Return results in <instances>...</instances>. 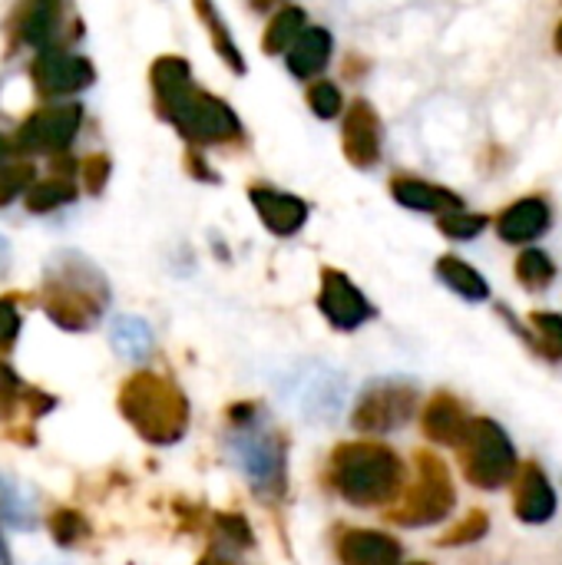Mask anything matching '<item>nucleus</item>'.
<instances>
[{"label": "nucleus", "mask_w": 562, "mask_h": 565, "mask_svg": "<svg viewBox=\"0 0 562 565\" xmlns=\"http://www.w3.org/2000/svg\"><path fill=\"white\" fill-rule=\"evenodd\" d=\"M407 480L411 470L404 457L378 437L338 444L325 467V487L358 510H391Z\"/></svg>", "instance_id": "nucleus-1"}, {"label": "nucleus", "mask_w": 562, "mask_h": 565, "mask_svg": "<svg viewBox=\"0 0 562 565\" xmlns=\"http://www.w3.org/2000/svg\"><path fill=\"white\" fill-rule=\"evenodd\" d=\"M119 414L123 420L152 447L179 444L189 430V397L162 374L139 371L119 387Z\"/></svg>", "instance_id": "nucleus-2"}, {"label": "nucleus", "mask_w": 562, "mask_h": 565, "mask_svg": "<svg viewBox=\"0 0 562 565\" xmlns=\"http://www.w3.org/2000/svg\"><path fill=\"white\" fill-rule=\"evenodd\" d=\"M454 507H457V490L447 460L437 450L421 447L414 454V477L407 480L401 500L391 510H384V520L401 530H424V526L447 523Z\"/></svg>", "instance_id": "nucleus-3"}, {"label": "nucleus", "mask_w": 562, "mask_h": 565, "mask_svg": "<svg viewBox=\"0 0 562 565\" xmlns=\"http://www.w3.org/2000/svg\"><path fill=\"white\" fill-rule=\"evenodd\" d=\"M457 467L464 480L484 493H497L510 487L520 473V457L507 430L490 417H474L464 444L457 447Z\"/></svg>", "instance_id": "nucleus-4"}, {"label": "nucleus", "mask_w": 562, "mask_h": 565, "mask_svg": "<svg viewBox=\"0 0 562 565\" xmlns=\"http://www.w3.org/2000/svg\"><path fill=\"white\" fill-rule=\"evenodd\" d=\"M421 407V394L414 384L407 381H378L371 384L354 411H351V427L361 437H388L394 430H401Z\"/></svg>", "instance_id": "nucleus-5"}, {"label": "nucleus", "mask_w": 562, "mask_h": 565, "mask_svg": "<svg viewBox=\"0 0 562 565\" xmlns=\"http://www.w3.org/2000/svg\"><path fill=\"white\" fill-rule=\"evenodd\" d=\"M185 139L192 142H232L242 136V122L238 116L232 113V106H225L219 96L212 93H202V89H192L185 93L176 106H169L162 113Z\"/></svg>", "instance_id": "nucleus-6"}, {"label": "nucleus", "mask_w": 562, "mask_h": 565, "mask_svg": "<svg viewBox=\"0 0 562 565\" xmlns=\"http://www.w3.org/2000/svg\"><path fill=\"white\" fill-rule=\"evenodd\" d=\"M83 122V106L63 103L50 109H36L20 129H17V149L23 152H66L76 139Z\"/></svg>", "instance_id": "nucleus-7"}, {"label": "nucleus", "mask_w": 562, "mask_h": 565, "mask_svg": "<svg viewBox=\"0 0 562 565\" xmlns=\"http://www.w3.org/2000/svg\"><path fill=\"white\" fill-rule=\"evenodd\" d=\"M318 311L335 331H358L374 318V305L364 298V291L341 275L338 268L321 271V288H318Z\"/></svg>", "instance_id": "nucleus-8"}, {"label": "nucleus", "mask_w": 562, "mask_h": 565, "mask_svg": "<svg viewBox=\"0 0 562 565\" xmlns=\"http://www.w3.org/2000/svg\"><path fill=\"white\" fill-rule=\"evenodd\" d=\"M335 556L341 565H401L404 546L397 536L368 526H341L335 533Z\"/></svg>", "instance_id": "nucleus-9"}, {"label": "nucleus", "mask_w": 562, "mask_h": 565, "mask_svg": "<svg viewBox=\"0 0 562 565\" xmlns=\"http://www.w3.org/2000/svg\"><path fill=\"white\" fill-rule=\"evenodd\" d=\"M510 487H513V516L520 523L543 526L556 516V507H560L556 487L537 460L523 463Z\"/></svg>", "instance_id": "nucleus-10"}, {"label": "nucleus", "mask_w": 562, "mask_h": 565, "mask_svg": "<svg viewBox=\"0 0 562 565\" xmlns=\"http://www.w3.org/2000/svg\"><path fill=\"white\" fill-rule=\"evenodd\" d=\"M33 79L40 93L66 96V93L86 89L96 79V73L86 56L63 53V50H40V56L33 60Z\"/></svg>", "instance_id": "nucleus-11"}, {"label": "nucleus", "mask_w": 562, "mask_h": 565, "mask_svg": "<svg viewBox=\"0 0 562 565\" xmlns=\"http://www.w3.org/2000/svg\"><path fill=\"white\" fill-rule=\"evenodd\" d=\"M474 417L467 414L464 401L454 397L450 391H437L427 397V404L421 407V430L427 437V444L434 447H447L457 450L470 430Z\"/></svg>", "instance_id": "nucleus-12"}, {"label": "nucleus", "mask_w": 562, "mask_h": 565, "mask_svg": "<svg viewBox=\"0 0 562 565\" xmlns=\"http://www.w3.org/2000/svg\"><path fill=\"white\" fill-rule=\"evenodd\" d=\"M344 156L358 169H371L381 159V119L364 99L348 106V116H344Z\"/></svg>", "instance_id": "nucleus-13"}, {"label": "nucleus", "mask_w": 562, "mask_h": 565, "mask_svg": "<svg viewBox=\"0 0 562 565\" xmlns=\"http://www.w3.org/2000/svg\"><path fill=\"white\" fill-rule=\"evenodd\" d=\"M255 424V420H252ZM245 470L262 497H285V444L272 434H252Z\"/></svg>", "instance_id": "nucleus-14"}, {"label": "nucleus", "mask_w": 562, "mask_h": 565, "mask_svg": "<svg viewBox=\"0 0 562 565\" xmlns=\"http://www.w3.org/2000/svg\"><path fill=\"white\" fill-rule=\"evenodd\" d=\"M550 222H553L550 202L543 195H527V199H520L500 212L497 232L510 245H527V242H537L550 228Z\"/></svg>", "instance_id": "nucleus-15"}, {"label": "nucleus", "mask_w": 562, "mask_h": 565, "mask_svg": "<svg viewBox=\"0 0 562 565\" xmlns=\"http://www.w3.org/2000/svg\"><path fill=\"white\" fill-rule=\"evenodd\" d=\"M252 202L258 209V218L268 232H275L278 238H288L295 235L305 218H308V205L298 199V195H288V192H278V189H268V185H255L252 192Z\"/></svg>", "instance_id": "nucleus-16"}, {"label": "nucleus", "mask_w": 562, "mask_h": 565, "mask_svg": "<svg viewBox=\"0 0 562 565\" xmlns=\"http://www.w3.org/2000/svg\"><path fill=\"white\" fill-rule=\"evenodd\" d=\"M391 195L414 209V212H434V215H447V212H457L464 209L460 195L444 189V185H434V182H424V179H414V175H397L391 179Z\"/></svg>", "instance_id": "nucleus-17"}, {"label": "nucleus", "mask_w": 562, "mask_h": 565, "mask_svg": "<svg viewBox=\"0 0 562 565\" xmlns=\"http://www.w3.org/2000/svg\"><path fill=\"white\" fill-rule=\"evenodd\" d=\"M288 60V70L298 76V79H315L325 73L328 60H331V33L325 26H308L295 43L291 50L285 53Z\"/></svg>", "instance_id": "nucleus-18"}, {"label": "nucleus", "mask_w": 562, "mask_h": 565, "mask_svg": "<svg viewBox=\"0 0 562 565\" xmlns=\"http://www.w3.org/2000/svg\"><path fill=\"white\" fill-rule=\"evenodd\" d=\"M152 89L159 99V113L176 106L185 93H192V70L182 56H159L152 63Z\"/></svg>", "instance_id": "nucleus-19"}, {"label": "nucleus", "mask_w": 562, "mask_h": 565, "mask_svg": "<svg viewBox=\"0 0 562 565\" xmlns=\"http://www.w3.org/2000/svg\"><path fill=\"white\" fill-rule=\"evenodd\" d=\"M437 278H441L454 295H460V298H467V301H487V298H490L487 278H484L474 265H467L464 258H457V255H444V258L437 262Z\"/></svg>", "instance_id": "nucleus-20"}, {"label": "nucleus", "mask_w": 562, "mask_h": 565, "mask_svg": "<svg viewBox=\"0 0 562 565\" xmlns=\"http://www.w3.org/2000/svg\"><path fill=\"white\" fill-rule=\"evenodd\" d=\"M60 23V0H30L20 13V36L30 46H46Z\"/></svg>", "instance_id": "nucleus-21"}, {"label": "nucleus", "mask_w": 562, "mask_h": 565, "mask_svg": "<svg viewBox=\"0 0 562 565\" xmlns=\"http://www.w3.org/2000/svg\"><path fill=\"white\" fill-rule=\"evenodd\" d=\"M517 331L527 338V344L543 358V361H562V315L553 311H533L530 315V331L517 324Z\"/></svg>", "instance_id": "nucleus-22"}, {"label": "nucleus", "mask_w": 562, "mask_h": 565, "mask_svg": "<svg viewBox=\"0 0 562 565\" xmlns=\"http://www.w3.org/2000/svg\"><path fill=\"white\" fill-rule=\"evenodd\" d=\"M212 550L215 553H248L255 550V530L242 513L212 516Z\"/></svg>", "instance_id": "nucleus-23"}, {"label": "nucleus", "mask_w": 562, "mask_h": 565, "mask_svg": "<svg viewBox=\"0 0 562 565\" xmlns=\"http://www.w3.org/2000/svg\"><path fill=\"white\" fill-rule=\"evenodd\" d=\"M305 30H308L305 10H301V7H282V10L272 17V23H268V30H265V36H262V46H265V53H288L291 43H295Z\"/></svg>", "instance_id": "nucleus-24"}, {"label": "nucleus", "mask_w": 562, "mask_h": 565, "mask_svg": "<svg viewBox=\"0 0 562 565\" xmlns=\"http://www.w3.org/2000/svg\"><path fill=\"white\" fill-rule=\"evenodd\" d=\"M76 199V185L70 179H43V182H33L26 189V209L33 215H43V212H53L60 205H70Z\"/></svg>", "instance_id": "nucleus-25"}, {"label": "nucleus", "mask_w": 562, "mask_h": 565, "mask_svg": "<svg viewBox=\"0 0 562 565\" xmlns=\"http://www.w3.org/2000/svg\"><path fill=\"white\" fill-rule=\"evenodd\" d=\"M517 281L527 288V291H547L553 281H556V265L547 252L540 248H527L520 258H517Z\"/></svg>", "instance_id": "nucleus-26"}, {"label": "nucleus", "mask_w": 562, "mask_h": 565, "mask_svg": "<svg viewBox=\"0 0 562 565\" xmlns=\"http://www.w3.org/2000/svg\"><path fill=\"white\" fill-rule=\"evenodd\" d=\"M195 10H199V17L209 23V33H212L215 53H219V56H222L235 73H245V60H242V53H238V46H235L232 33L225 30V23H222L219 10L212 7V0H195Z\"/></svg>", "instance_id": "nucleus-27"}, {"label": "nucleus", "mask_w": 562, "mask_h": 565, "mask_svg": "<svg viewBox=\"0 0 562 565\" xmlns=\"http://www.w3.org/2000/svg\"><path fill=\"white\" fill-rule=\"evenodd\" d=\"M487 533H490V516H487L484 510H470L467 516H460V520L437 540V546H444V550H464V546L480 543Z\"/></svg>", "instance_id": "nucleus-28"}, {"label": "nucleus", "mask_w": 562, "mask_h": 565, "mask_svg": "<svg viewBox=\"0 0 562 565\" xmlns=\"http://www.w3.org/2000/svg\"><path fill=\"white\" fill-rule=\"evenodd\" d=\"M46 526H50V536L56 540V546H63V550L79 546L83 540H89V523L76 510H56Z\"/></svg>", "instance_id": "nucleus-29"}, {"label": "nucleus", "mask_w": 562, "mask_h": 565, "mask_svg": "<svg viewBox=\"0 0 562 565\" xmlns=\"http://www.w3.org/2000/svg\"><path fill=\"white\" fill-rule=\"evenodd\" d=\"M437 228H441L447 238H454V242H470V238H477V235L487 228V218H484V215H477V212H464V209H457V212L441 215Z\"/></svg>", "instance_id": "nucleus-30"}, {"label": "nucleus", "mask_w": 562, "mask_h": 565, "mask_svg": "<svg viewBox=\"0 0 562 565\" xmlns=\"http://www.w3.org/2000/svg\"><path fill=\"white\" fill-rule=\"evenodd\" d=\"M36 169L30 162H7L0 166V205H10L23 189L33 185Z\"/></svg>", "instance_id": "nucleus-31"}, {"label": "nucleus", "mask_w": 562, "mask_h": 565, "mask_svg": "<svg viewBox=\"0 0 562 565\" xmlns=\"http://www.w3.org/2000/svg\"><path fill=\"white\" fill-rule=\"evenodd\" d=\"M308 106H311V113H315V116H321V119H335V116L341 113L344 99H341V89H338L335 83L318 79V83H311V89H308Z\"/></svg>", "instance_id": "nucleus-32"}, {"label": "nucleus", "mask_w": 562, "mask_h": 565, "mask_svg": "<svg viewBox=\"0 0 562 565\" xmlns=\"http://www.w3.org/2000/svg\"><path fill=\"white\" fill-rule=\"evenodd\" d=\"M113 341H116V348H119L123 354H142L146 344H149V331H146V324L136 321V318H119V321L113 324Z\"/></svg>", "instance_id": "nucleus-33"}, {"label": "nucleus", "mask_w": 562, "mask_h": 565, "mask_svg": "<svg viewBox=\"0 0 562 565\" xmlns=\"http://www.w3.org/2000/svg\"><path fill=\"white\" fill-rule=\"evenodd\" d=\"M20 334V311L13 298H0V351H10Z\"/></svg>", "instance_id": "nucleus-34"}, {"label": "nucleus", "mask_w": 562, "mask_h": 565, "mask_svg": "<svg viewBox=\"0 0 562 565\" xmlns=\"http://www.w3.org/2000/svg\"><path fill=\"white\" fill-rule=\"evenodd\" d=\"M83 175H86L89 192H103V185L109 179V159L106 156H89L86 166H83Z\"/></svg>", "instance_id": "nucleus-35"}, {"label": "nucleus", "mask_w": 562, "mask_h": 565, "mask_svg": "<svg viewBox=\"0 0 562 565\" xmlns=\"http://www.w3.org/2000/svg\"><path fill=\"white\" fill-rule=\"evenodd\" d=\"M199 565H238V563H232V559H229L225 553H215V550H209V553H205V556L199 559Z\"/></svg>", "instance_id": "nucleus-36"}, {"label": "nucleus", "mask_w": 562, "mask_h": 565, "mask_svg": "<svg viewBox=\"0 0 562 565\" xmlns=\"http://www.w3.org/2000/svg\"><path fill=\"white\" fill-rule=\"evenodd\" d=\"M0 565H10V556H7V546H3V540H0Z\"/></svg>", "instance_id": "nucleus-37"}, {"label": "nucleus", "mask_w": 562, "mask_h": 565, "mask_svg": "<svg viewBox=\"0 0 562 565\" xmlns=\"http://www.w3.org/2000/svg\"><path fill=\"white\" fill-rule=\"evenodd\" d=\"M272 3H278V0H255V7H258V10H265V7H272Z\"/></svg>", "instance_id": "nucleus-38"}, {"label": "nucleus", "mask_w": 562, "mask_h": 565, "mask_svg": "<svg viewBox=\"0 0 562 565\" xmlns=\"http://www.w3.org/2000/svg\"><path fill=\"white\" fill-rule=\"evenodd\" d=\"M556 50H560V53H562V23H560V26H556Z\"/></svg>", "instance_id": "nucleus-39"}, {"label": "nucleus", "mask_w": 562, "mask_h": 565, "mask_svg": "<svg viewBox=\"0 0 562 565\" xmlns=\"http://www.w3.org/2000/svg\"><path fill=\"white\" fill-rule=\"evenodd\" d=\"M401 565H431V563H401Z\"/></svg>", "instance_id": "nucleus-40"}, {"label": "nucleus", "mask_w": 562, "mask_h": 565, "mask_svg": "<svg viewBox=\"0 0 562 565\" xmlns=\"http://www.w3.org/2000/svg\"><path fill=\"white\" fill-rule=\"evenodd\" d=\"M0 156H3V142H0Z\"/></svg>", "instance_id": "nucleus-41"}]
</instances>
